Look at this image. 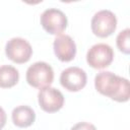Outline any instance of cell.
I'll list each match as a JSON object with an SVG mask.
<instances>
[{
	"instance_id": "1",
	"label": "cell",
	"mask_w": 130,
	"mask_h": 130,
	"mask_svg": "<svg viewBox=\"0 0 130 130\" xmlns=\"http://www.w3.org/2000/svg\"><path fill=\"white\" fill-rule=\"evenodd\" d=\"M95 89L103 95L112 100L124 103L129 100L130 85L126 78L118 76L110 71H101L94 78Z\"/></svg>"
},
{
	"instance_id": "3",
	"label": "cell",
	"mask_w": 130,
	"mask_h": 130,
	"mask_svg": "<svg viewBox=\"0 0 130 130\" xmlns=\"http://www.w3.org/2000/svg\"><path fill=\"white\" fill-rule=\"evenodd\" d=\"M117 27L116 15L108 9L96 12L91 19V30L99 38L111 36Z\"/></svg>"
},
{
	"instance_id": "6",
	"label": "cell",
	"mask_w": 130,
	"mask_h": 130,
	"mask_svg": "<svg viewBox=\"0 0 130 130\" xmlns=\"http://www.w3.org/2000/svg\"><path fill=\"white\" fill-rule=\"evenodd\" d=\"M114 59V51L107 44H95L90 47L86 54L88 65L95 69L108 67Z\"/></svg>"
},
{
	"instance_id": "8",
	"label": "cell",
	"mask_w": 130,
	"mask_h": 130,
	"mask_svg": "<svg viewBox=\"0 0 130 130\" xmlns=\"http://www.w3.org/2000/svg\"><path fill=\"white\" fill-rule=\"evenodd\" d=\"M86 73L79 67H68L60 75L61 85L68 91H79L86 84Z\"/></svg>"
},
{
	"instance_id": "11",
	"label": "cell",
	"mask_w": 130,
	"mask_h": 130,
	"mask_svg": "<svg viewBox=\"0 0 130 130\" xmlns=\"http://www.w3.org/2000/svg\"><path fill=\"white\" fill-rule=\"evenodd\" d=\"M19 79V73L16 68L10 65L0 66V87L9 88L14 86Z\"/></svg>"
},
{
	"instance_id": "5",
	"label": "cell",
	"mask_w": 130,
	"mask_h": 130,
	"mask_svg": "<svg viewBox=\"0 0 130 130\" xmlns=\"http://www.w3.org/2000/svg\"><path fill=\"white\" fill-rule=\"evenodd\" d=\"M6 56L14 63L22 64L27 62L32 54L30 44L22 38H12L5 46Z\"/></svg>"
},
{
	"instance_id": "10",
	"label": "cell",
	"mask_w": 130,
	"mask_h": 130,
	"mask_svg": "<svg viewBox=\"0 0 130 130\" xmlns=\"http://www.w3.org/2000/svg\"><path fill=\"white\" fill-rule=\"evenodd\" d=\"M12 122L19 128H26L34 124L36 114L28 106H18L12 111Z\"/></svg>"
},
{
	"instance_id": "13",
	"label": "cell",
	"mask_w": 130,
	"mask_h": 130,
	"mask_svg": "<svg viewBox=\"0 0 130 130\" xmlns=\"http://www.w3.org/2000/svg\"><path fill=\"white\" fill-rule=\"evenodd\" d=\"M70 130H96V128L94 127V125H92L90 123L80 122V123L75 124Z\"/></svg>"
},
{
	"instance_id": "2",
	"label": "cell",
	"mask_w": 130,
	"mask_h": 130,
	"mask_svg": "<svg viewBox=\"0 0 130 130\" xmlns=\"http://www.w3.org/2000/svg\"><path fill=\"white\" fill-rule=\"evenodd\" d=\"M54 80V71L46 62H36L26 71V81L36 88L50 86Z\"/></svg>"
},
{
	"instance_id": "12",
	"label": "cell",
	"mask_w": 130,
	"mask_h": 130,
	"mask_svg": "<svg viewBox=\"0 0 130 130\" xmlns=\"http://www.w3.org/2000/svg\"><path fill=\"white\" fill-rule=\"evenodd\" d=\"M117 47L124 54L130 53V29L125 28L117 36Z\"/></svg>"
},
{
	"instance_id": "7",
	"label": "cell",
	"mask_w": 130,
	"mask_h": 130,
	"mask_svg": "<svg viewBox=\"0 0 130 130\" xmlns=\"http://www.w3.org/2000/svg\"><path fill=\"white\" fill-rule=\"evenodd\" d=\"M38 100L41 109L47 113H55L64 105V96L62 92L57 88L50 86L40 89Z\"/></svg>"
},
{
	"instance_id": "9",
	"label": "cell",
	"mask_w": 130,
	"mask_h": 130,
	"mask_svg": "<svg viewBox=\"0 0 130 130\" xmlns=\"http://www.w3.org/2000/svg\"><path fill=\"white\" fill-rule=\"evenodd\" d=\"M54 53L62 62H69L76 55V45L68 35H59L54 40Z\"/></svg>"
},
{
	"instance_id": "4",
	"label": "cell",
	"mask_w": 130,
	"mask_h": 130,
	"mask_svg": "<svg viewBox=\"0 0 130 130\" xmlns=\"http://www.w3.org/2000/svg\"><path fill=\"white\" fill-rule=\"evenodd\" d=\"M41 24L50 35H60L67 27V17L63 11L57 8L46 9L41 15Z\"/></svg>"
},
{
	"instance_id": "14",
	"label": "cell",
	"mask_w": 130,
	"mask_h": 130,
	"mask_svg": "<svg viewBox=\"0 0 130 130\" xmlns=\"http://www.w3.org/2000/svg\"><path fill=\"white\" fill-rule=\"evenodd\" d=\"M6 120H7L6 113H5V111L0 107V130L5 126V124H6Z\"/></svg>"
}]
</instances>
